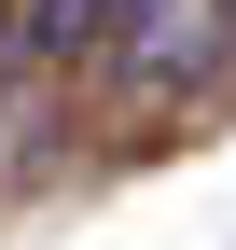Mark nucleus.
Wrapping results in <instances>:
<instances>
[{"instance_id": "nucleus-3", "label": "nucleus", "mask_w": 236, "mask_h": 250, "mask_svg": "<svg viewBox=\"0 0 236 250\" xmlns=\"http://www.w3.org/2000/svg\"><path fill=\"white\" fill-rule=\"evenodd\" d=\"M222 28H236V0H222Z\"/></svg>"}, {"instance_id": "nucleus-2", "label": "nucleus", "mask_w": 236, "mask_h": 250, "mask_svg": "<svg viewBox=\"0 0 236 250\" xmlns=\"http://www.w3.org/2000/svg\"><path fill=\"white\" fill-rule=\"evenodd\" d=\"M98 28H111V0H28V56H98Z\"/></svg>"}, {"instance_id": "nucleus-1", "label": "nucleus", "mask_w": 236, "mask_h": 250, "mask_svg": "<svg viewBox=\"0 0 236 250\" xmlns=\"http://www.w3.org/2000/svg\"><path fill=\"white\" fill-rule=\"evenodd\" d=\"M111 28H125V70L139 83H195L222 56V0H111Z\"/></svg>"}]
</instances>
